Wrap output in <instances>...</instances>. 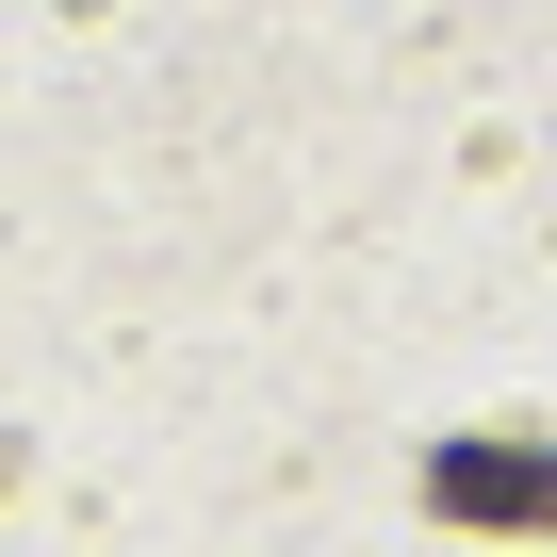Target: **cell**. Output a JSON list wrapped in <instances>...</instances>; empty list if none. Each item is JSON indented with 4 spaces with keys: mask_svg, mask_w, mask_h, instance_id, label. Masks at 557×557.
Returning <instances> with one entry per match:
<instances>
[{
    "mask_svg": "<svg viewBox=\"0 0 557 557\" xmlns=\"http://www.w3.org/2000/svg\"><path fill=\"white\" fill-rule=\"evenodd\" d=\"M426 508H443V524H557V443L475 426V443H443V459H426Z\"/></svg>",
    "mask_w": 557,
    "mask_h": 557,
    "instance_id": "obj_1",
    "label": "cell"
}]
</instances>
